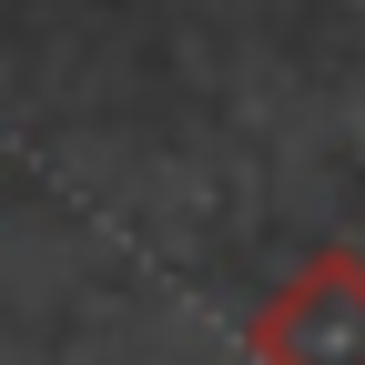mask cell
I'll return each mask as SVG.
<instances>
[{
  "instance_id": "6da1fadb",
  "label": "cell",
  "mask_w": 365,
  "mask_h": 365,
  "mask_svg": "<svg viewBox=\"0 0 365 365\" xmlns=\"http://www.w3.org/2000/svg\"><path fill=\"white\" fill-rule=\"evenodd\" d=\"M244 355L254 365H365V254L355 244L304 254L284 284L254 304Z\"/></svg>"
}]
</instances>
